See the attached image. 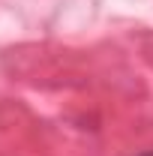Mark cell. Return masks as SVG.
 <instances>
[{"label":"cell","mask_w":153,"mask_h":156,"mask_svg":"<svg viewBox=\"0 0 153 156\" xmlns=\"http://www.w3.org/2000/svg\"><path fill=\"white\" fill-rule=\"evenodd\" d=\"M141 156H153V153H141Z\"/></svg>","instance_id":"cell-1"}]
</instances>
